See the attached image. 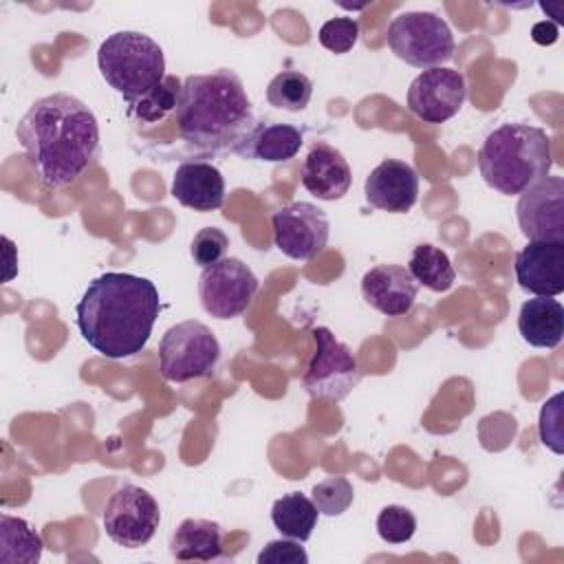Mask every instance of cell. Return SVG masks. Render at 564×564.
I'll return each instance as SVG.
<instances>
[{
  "label": "cell",
  "instance_id": "6da1fadb",
  "mask_svg": "<svg viewBox=\"0 0 564 564\" xmlns=\"http://www.w3.org/2000/svg\"><path fill=\"white\" fill-rule=\"evenodd\" d=\"M15 137L44 187L75 183L101 154L95 112L70 93H53L31 104Z\"/></svg>",
  "mask_w": 564,
  "mask_h": 564
},
{
  "label": "cell",
  "instance_id": "7a4b0ae2",
  "mask_svg": "<svg viewBox=\"0 0 564 564\" xmlns=\"http://www.w3.org/2000/svg\"><path fill=\"white\" fill-rule=\"evenodd\" d=\"M161 300L154 282L108 271L95 278L75 306L82 339L108 359L139 355L154 328Z\"/></svg>",
  "mask_w": 564,
  "mask_h": 564
},
{
  "label": "cell",
  "instance_id": "5b68a950",
  "mask_svg": "<svg viewBox=\"0 0 564 564\" xmlns=\"http://www.w3.org/2000/svg\"><path fill=\"white\" fill-rule=\"evenodd\" d=\"M97 66L106 84L123 101H132L165 79L163 48L141 31H117L97 51Z\"/></svg>",
  "mask_w": 564,
  "mask_h": 564
},
{
  "label": "cell",
  "instance_id": "30bf717a",
  "mask_svg": "<svg viewBox=\"0 0 564 564\" xmlns=\"http://www.w3.org/2000/svg\"><path fill=\"white\" fill-rule=\"evenodd\" d=\"M256 273L238 258H223L205 267L198 278V297L203 308L216 319L242 315L258 293Z\"/></svg>",
  "mask_w": 564,
  "mask_h": 564
},
{
  "label": "cell",
  "instance_id": "f1b7e54d",
  "mask_svg": "<svg viewBox=\"0 0 564 564\" xmlns=\"http://www.w3.org/2000/svg\"><path fill=\"white\" fill-rule=\"evenodd\" d=\"M317 40L326 51L344 55L359 40V22L355 18H330L319 26Z\"/></svg>",
  "mask_w": 564,
  "mask_h": 564
},
{
  "label": "cell",
  "instance_id": "d6986e66",
  "mask_svg": "<svg viewBox=\"0 0 564 564\" xmlns=\"http://www.w3.org/2000/svg\"><path fill=\"white\" fill-rule=\"evenodd\" d=\"M518 330L529 346L555 348L564 337V306L553 297H531L520 306Z\"/></svg>",
  "mask_w": 564,
  "mask_h": 564
},
{
  "label": "cell",
  "instance_id": "e0dca14e",
  "mask_svg": "<svg viewBox=\"0 0 564 564\" xmlns=\"http://www.w3.org/2000/svg\"><path fill=\"white\" fill-rule=\"evenodd\" d=\"M300 178L304 189L319 200H339L352 185L348 161L337 148L324 141H317L304 156Z\"/></svg>",
  "mask_w": 564,
  "mask_h": 564
},
{
  "label": "cell",
  "instance_id": "2e32d148",
  "mask_svg": "<svg viewBox=\"0 0 564 564\" xmlns=\"http://www.w3.org/2000/svg\"><path fill=\"white\" fill-rule=\"evenodd\" d=\"M419 293V284L401 264H377L361 278L364 300L386 317L410 313Z\"/></svg>",
  "mask_w": 564,
  "mask_h": 564
},
{
  "label": "cell",
  "instance_id": "f546056e",
  "mask_svg": "<svg viewBox=\"0 0 564 564\" xmlns=\"http://www.w3.org/2000/svg\"><path fill=\"white\" fill-rule=\"evenodd\" d=\"M229 249V238L218 227H203L196 231L189 253L198 267H212L225 258Z\"/></svg>",
  "mask_w": 564,
  "mask_h": 564
},
{
  "label": "cell",
  "instance_id": "4dcf8cb0",
  "mask_svg": "<svg viewBox=\"0 0 564 564\" xmlns=\"http://www.w3.org/2000/svg\"><path fill=\"white\" fill-rule=\"evenodd\" d=\"M562 401L564 394L557 392L549 401H544L540 410L538 432L544 447H549L553 454H564V432H562Z\"/></svg>",
  "mask_w": 564,
  "mask_h": 564
},
{
  "label": "cell",
  "instance_id": "ba28073f",
  "mask_svg": "<svg viewBox=\"0 0 564 564\" xmlns=\"http://www.w3.org/2000/svg\"><path fill=\"white\" fill-rule=\"evenodd\" d=\"M315 352L302 375V386L313 399L339 403L361 381V370L346 344H341L326 326L311 330Z\"/></svg>",
  "mask_w": 564,
  "mask_h": 564
},
{
  "label": "cell",
  "instance_id": "9a60e30c",
  "mask_svg": "<svg viewBox=\"0 0 564 564\" xmlns=\"http://www.w3.org/2000/svg\"><path fill=\"white\" fill-rule=\"evenodd\" d=\"M516 282L522 291L555 297L564 291V242H529L516 253Z\"/></svg>",
  "mask_w": 564,
  "mask_h": 564
},
{
  "label": "cell",
  "instance_id": "cb8c5ba5",
  "mask_svg": "<svg viewBox=\"0 0 564 564\" xmlns=\"http://www.w3.org/2000/svg\"><path fill=\"white\" fill-rule=\"evenodd\" d=\"M408 271L416 280V284H423L430 291L445 293L452 289L456 280V271L447 258V253L441 247H434L430 242L416 245L412 249Z\"/></svg>",
  "mask_w": 564,
  "mask_h": 564
},
{
  "label": "cell",
  "instance_id": "44dd1931",
  "mask_svg": "<svg viewBox=\"0 0 564 564\" xmlns=\"http://www.w3.org/2000/svg\"><path fill=\"white\" fill-rule=\"evenodd\" d=\"M302 143V130L291 123H258L238 154L245 159L282 163L293 159L300 152Z\"/></svg>",
  "mask_w": 564,
  "mask_h": 564
},
{
  "label": "cell",
  "instance_id": "8fae6325",
  "mask_svg": "<svg viewBox=\"0 0 564 564\" xmlns=\"http://www.w3.org/2000/svg\"><path fill=\"white\" fill-rule=\"evenodd\" d=\"M271 227L275 247L291 260H313L324 251L330 234V223L324 209L306 200L273 212Z\"/></svg>",
  "mask_w": 564,
  "mask_h": 564
},
{
  "label": "cell",
  "instance_id": "ac0fdd59",
  "mask_svg": "<svg viewBox=\"0 0 564 564\" xmlns=\"http://www.w3.org/2000/svg\"><path fill=\"white\" fill-rule=\"evenodd\" d=\"M172 196L194 212H214L225 203V178L205 161H185L172 176Z\"/></svg>",
  "mask_w": 564,
  "mask_h": 564
},
{
  "label": "cell",
  "instance_id": "ffe728a7",
  "mask_svg": "<svg viewBox=\"0 0 564 564\" xmlns=\"http://www.w3.org/2000/svg\"><path fill=\"white\" fill-rule=\"evenodd\" d=\"M170 553L178 562H212L223 555V529L218 522L185 518L170 540Z\"/></svg>",
  "mask_w": 564,
  "mask_h": 564
},
{
  "label": "cell",
  "instance_id": "277c9868",
  "mask_svg": "<svg viewBox=\"0 0 564 564\" xmlns=\"http://www.w3.org/2000/svg\"><path fill=\"white\" fill-rule=\"evenodd\" d=\"M551 165L553 152L549 134L529 123L498 126L478 150L482 181L505 196H520L533 183L549 176Z\"/></svg>",
  "mask_w": 564,
  "mask_h": 564
},
{
  "label": "cell",
  "instance_id": "4fadbf2b",
  "mask_svg": "<svg viewBox=\"0 0 564 564\" xmlns=\"http://www.w3.org/2000/svg\"><path fill=\"white\" fill-rule=\"evenodd\" d=\"M467 97V84L460 70L436 66L419 73L408 88V110L425 123L452 119Z\"/></svg>",
  "mask_w": 564,
  "mask_h": 564
},
{
  "label": "cell",
  "instance_id": "3957f363",
  "mask_svg": "<svg viewBox=\"0 0 564 564\" xmlns=\"http://www.w3.org/2000/svg\"><path fill=\"white\" fill-rule=\"evenodd\" d=\"M174 112L183 141L200 152L238 154L258 126L242 79L229 68L187 75Z\"/></svg>",
  "mask_w": 564,
  "mask_h": 564
},
{
  "label": "cell",
  "instance_id": "4316f807",
  "mask_svg": "<svg viewBox=\"0 0 564 564\" xmlns=\"http://www.w3.org/2000/svg\"><path fill=\"white\" fill-rule=\"evenodd\" d=\"M311 500L315 502L322 516L333 518V516H341L352 505L355 489L346 476H328L313 487Z\"/></svg>",
  "mask_w": 564,
  "mask_h": 564
},
{
  "label": "cell",
  "instance_id": "8992f818",
  "mask_svg": "<svg viewBox=\"0 0 564 564\" xmlns=\"http://www.w3.org/2000/svg\"><path fill=\"white\" fill-rule=\"evenodd\" d=\"M220 359V344L209 326L185 319L170 326L159 341V370L163 379L185 383L212 377Z\"/></svg>",
  "mask_w": 564,
  "mask_h": 564
},
{
  "label": "cell",
  "instance_id": "9c48e42d",
  "mask_svg": "<svg viewBox=\"0 0 564 564\" xmlns=\"http://www.w3.org/2000/svg\"><path fill=\"white\" fill-rule=\"evenodd\" d=\"M106 535L126 549L145 546L161 522L159 502L150 491L137 485H121L112 491L104 509Z\"/></svg>",
  "mask_w": 564,
  "mask_h": 564
},
{
  "label": "cell",
  "instance_id": "484cf974",
  "mask_svg": "<svg viewBox=\"0 0 564 564\" xmlns=\"http://www.w3.org/2000/svg\"><path fill=\"white\" fill-rule=\"evenodd\" d=\"M313 82L300 70H282L267 86V101L286 112H300L308 106Z\"/></svg>",
  "mask_w": 564,
  "mask_h": 564
},
{
  "label": "cell",
  "instance_id": "5bb4252c",
  "mask_svg": "<svg viewBox=\"0 0 564 564\" xmlns=\"http://www.w3.org/2000/svg\"><path fill=\"white\" fill-rule=\"evenodd\" d=\"M364 194L370 207L388 214H405L419 198L416 170L399 159H383L364 181Z\"/></svg>",
  "mask_w": 564,
  "mask_h": 564
},
{
  "label": "cell",
  "instance_id": "7402d4cb",
  "mask_svg": "<svg viewBox=\"0 0 564 564\" xmlns=\"http://www.w3.org/2000/svg\"><path fill=\"white\" fill-rule=\"evenodd\" d=\"M317 507L315 502L300 494V491H291L284 494L282 498H278L271 507V522L273 527L291 540L297 542H306L313 535V529L317 524Z\"/></svg>",
  "mask_w": 564,
  "mask_h": 564
},
{
  "label": "cell",
  "instance_id": "603a6c76",
  "mask_svg": "<svg viewBox=\"0 0 564 564\" xmlns=\"http://www.w3.org/2000/svg\"><path fill=\"white\" fill-rule=\"evenodd\" d=\"M44 542L40 533L24 520L9 513L0 516V562L33 564L42 557Z\"/></svg>",
  "mask_w": 564,
  "mask_h": 564
},
{
  "label": "cell",
  "instance_id": "d6a6232c",
  "mask_svg": "<svg viewBox=\"0 0 564 564\" xmlns=\"http://www.w3.org/2000/svg\"><path fill=\"white\" fill-rule=\"evenodd\" d=\"M531 37L533 42L546 46V44H553L557 40V26L553 22H538L533 29H531Z\"/></svg>",
  "mask_w": 564,
  "mask_h": 564
},
{
  "label": "cell",
  "instance_id": "1f68e13d",
  "mask_svg": "<svg viewBox=\"0 0 564 564\" xmlns=\"http://www.w3.org/2000/svg\"><path fill=\"white\" fill-rule=\"evenodd\" d=\"M308 555L297 540H271L258 553V564H306Z\"/></svg>",
  "mask_w": 564,
  "mask_h": 564
},
{
  "label": "cell",
  "instance_id": "7c38bea8",
  "mask_svg": "<svg viewBox=\"0 0 564 564\" xmlns=\"http://www.w3.org/2000/svg\"><path fill=\"white\" fill-rule=\"evenodd\" d=\"M516 216L529 242H564L562 176H544L524 189L518 198Z\"/></svg>",
  "mask_w": 564,
  "mask_h": 564
},
{
  "label": "cell",
  "instance_id": "52a82bcc",
  "mask_svg": "<svg viewBox=\"0 0 564 564\" xmlns=\"http://www.w3.org/2000/svg\"><path fill=\"white\" fill-rule=\"evenodd\" d=\"M388 46L414 68H436L454 57V35L449 24L432 11H405L388 26Z\"/></svg>",
  "mask_w": 564,
  "mask_h": 564
},
{
  "label": "cell",
  "instance_id": "d4e9b609",
  "mask_svg": "<svg viewBox=\"0 0 564 564\" xmlns=\"http://www.w3.org/2000/svg\"><path fill=\"white\" fill-rule=\"evenodd\" d=\"M183 82L174 75H165L161 84L150 88L148 93L139 95L137 99L128 101V115L143 121V123H156L163 117H167L172 110H176L181 99Z\"/></svg>",
  "mask_w": 564,
  "mask_h": 564
},
{
  "label": "cell",
  "instance_id": "83f0119b",
  "mask_svg": "<svg viewBox=\"0 0 564 564\" xmlns=\"http://www.w3.org/2000/svg\"><path fill=\"white\" fill-rule=\"evenodd\" d=\"M416 531L414 513L403 505H388L377 516V533L388 544H403Z\"/></svg>",
  "mask_w": 564,
  "mask_h": 564
}]
</instances>
